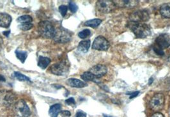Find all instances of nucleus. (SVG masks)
Masks as SVG:
<instances>
[{
    "label": "nucleus",
    "mask_w": 170,
    "mask_h": 117,
    "mask_svg": "<svg viewBox=\"0 0 170 117\" xmlns=\"http://www.w3.org/2000/svg\"><path fill=\"white\" fill-rule=\"evenodd\" d=\"M3 38H2V37L1 36H0V51H1V50H2V46H3Z\"/></svg>",
    "instance_id": "72a5a7b5"
},
{
    "label": "nucleus",
    "mask_w": 170,
    "mask_h": 117,
    "mask_svg": "<svg viewBox=\"0 0 170 117\" xmlns=\"http://www.w3.org/2000/svg\"><path fill=\"white\" fill-rule=\"evenodd\" d=\"M12 22V17L7 13H0V27L8 28Z\"/></svg>",
    "instance_id": "ddd939ff"
},
{
    "label": "nucleus",
    "mask_w": 170,
    "mask_h": 117,
    "mask_svg": "<svg viewBox=\"0 0 170 117\" xmlns=\"http://www.w3.org/2000/svg\"><path fill=\"white\" fill-rule=\"evenodd\" d=\"M33 27H34V25H33L31 23H30V24H20V26H19L20 29L23 30V31H25L31 29Z\"/></svg>",
    "instance_id": "393cba45"
},
{
    "label": "nucleus",
    "mask_w": 170,
    "mask_h": 117,
    "mask_svg": "<svg viewBox=\"0 0 170 117\" xmlns=\"http://www.w3.org/2000/svg\"><path fill=\"white\" fill-rule=\"evenodd\" d=\"M113 2L117 7L127 8H133L136 7L139 3V1L136 0H119V1H114Z\"/></svg>",
    "instance_id": "f8f14e48"
},
{
    "label": "nucleus",
    "mask_w": 170,
    "mask_h": 117,
    "mask_svg": "<svg viewBox=\"0 0 170 117\" xmlns=\"http://www.w3.org/2000/svg\"><path fill=\"white\" fill-rule=\"evenodd\" d=\"M72 38V32L63 27L56 29L53 40L59 43H65L69 42Z\"/></svg>",
    "instance_id": "7ed1b4c3"
},
{
    "label": "nucleus",
    "mask_w": 170,
    "mask_h": 117,
    "mask_svg": "<svg viewBox=\"0 0 170 117\" xmlns=\"http://www.w3.org/2000/svg\"><path fill=\"white\" fill-rule=\"evenodd\" d=\"M97 9L100 12L107 14L112 12L116 8V5L113 1L110 0H100L96 3Z\"/></svg>",
    "instance_id": "0eeeda50"
},
{
    "label": "nucleus",
    "mask_w": 170,
    "mask_h": 117,
    "mask_svg": "<svg viewBox=\"0 0 170 117\" xmlns=\"http://www.w3.org/2000/svg\"><path fill=\"white\" fill-rule=\"evenodd\" d=\"M14 75L16 78V79H17L19 81H26V82H31V80H30V78L24 75L23 74H22L21 73H19V72H18V71L14 72Z\"/></svg>",
    "instance_id": "5701e85b"
},
{
    "label": "nucleus",
    "mask_w": 170,
    "mask_h": 117,
    "mask_svg": "<svg viewBox=\"0 0 170 117\" xmlns=\"http://www.w3.org/2000/svg\"><path fill=\"white\" fill-rule=\"evenodd\" d=\"M69 65L65 60L56 64H54L51 67V73L58 76L66 75L69 73Z\"/></svg>",
    "instance_id": "423d86ee"
},
{
    "label": "nucleus",
    "mask_w": 170,
    "mask_h": 117,
    "mask_svg": "<svg viewBox=\"0 0 170 117\" xmlns=\"http://www.w3.org/2000/svg\"><path fill=\"white\" fill-rule=\"evenodd\" d=\"M59 113L63 117H69L70 116V113L69 111H62Z\"/></svg>",
    "instance_id": "7c9ffc66"
},
{
    "label": "nucleus",
    "mask_w": 170,
    "mask_h": 117,
    "mask_svg": "<svg viewBox=\"0 0 170 117\" xmlns=\"http://www.w3.org/2000/svg\"><path fill=\"white\" fill-rule=\"evenodd\" d=\"M15 55L17 58L21 61L22 63H24L27 57H28V53L26 51H20V50H16L15 51Z\"/></svg>",
    "instance_id": "aec40b11"
},
{
    "label": "nucleus",
    "mask_w": 170,
    "mask_h": 117,
    "mask_svg": "<svg viewBox=\"0 0 170 117\" xmlns=\"http://www.w3.org/2000/svg\"><path fill=\"white\" fill-rule=\"evenodd\" d=\"M160 14L164 18L170 19V3L163 4L160 8Z\"/></svg>",
    "instance_id": "dca6fc26"
},
{
    "label": "nucleus",
    "mask_w": 170,
    "mask_h": 117,
    "mask_svg": "<svg viewBox=\"0 0 170 117\" xmlns=\"http://www.w3.org/2000/svg\"><path fill=\"white\" fill-rule=\"evenodd\" d=\"M89 71L97 79H99L107 73V68L106 66L103 64H97L93 66Z\"/></svg>",
    "instance_id": "9d476101"
},
{
    "label": "nucleus",
    "mask_w": 170,
    "mask_h": 117,
    "mask_svg": "<svg viewBox=\"0 0 170 117\" xmlns=\"http://www.w3.org/2000/svg\"><path fill=\"white\" fill-rule=\"evenodd\" d=\"M151 117H165V116H164L162 113H161L159 112H157L154 114H153L151 116Z\"/></svg>",
    "instance_id": "473e14b6"
},
{
    "label": "nucleus",
    "mask_w": 170,
    "mask_h": 117,
    "mask_svg": "<svg viewBox=\"0 0 170 117\" xmlns=\"http://www.w3.org/2000/svg\"><path fill=\"white\" fill-rule=\"evenodd\" d=\"M110 47L109 42L107 39L102 36H97L94 41L92 45V48L101 51H106Z\"/></svg>",
    "instance_id": "6e6552de"
},
{
    "label": "nucleus",
    "mask_w": 170,
    "mask_h": 117,
    "mask_svg": "<svg viewBox=\"0 0 170 117\" xmlns=\"http://www.w3.org/2000/svg\"><path fill=\"white\" fill-rule=\"evenodd\" d=\"M66 83L69 86L74 88H83L87 86L85 82L77 79H69L66 81Z\"/></svg>",
    "instance_id": "4468645a"
},
{
    "label": "nucleus",
    "mask_w": 170,
    "mask_h": 117,
    "mask_svg": "<svg viewBox=\"0 0 170 117\" xmlns=\"http://www.w3.org/2000/svg\"><path fill=\"white\" fill-rule=\"evenodd\" d=\"M17 21L20 23V24H30L33 21V19L30 15H22L18 18Z\"/></svg>",
    "instance_id": "4be33fe9"
},
{
    "label": "nucleus",
    "mask_w": 170,
    "mask_h": 117,
    "mask_svg": "<svg viewBox=\"0 0 170 117\" xmlns=\"http://www.w3.org/2000/svg\"><path fill=\"white\" fill-rule=\"evenodd\" d=\"M75 117H86V114L83 111L79 110L76 113Z\"/></svg>",
    "instance_id": "c756f323"
},
{
    "label": "nucleus",
    "mask_w": 170,
    "mask_h": 117,
    "mask_svg": "<svg viewBox=\"0 0 170 117\" xmlns=\"http://www.w3.org/2000/svg\"><path fill=\"white\" fill-rule=\"evenodd\" d=\"M150 18L149 14L146 10H138L131 14L129 16L130 22H141L149 20Z\"/></svg>",
    "instance_id": "1a4fd4ad"
},
{
    "label": "nucleus",
    "mask_w": 170,
    "mask_h": 117,
    "mask_svg": "<svg viewBox=\"0 0 170 117\" xmlns=\"http://www.w3.org/2000/svg\"><path fill=\"white\" fill-rule=\"evenodd\" d=\"M90 34H91L90 30L88 29H85L79 32L78 36L81 39H85L87 37H88L90 35Z\"/></svg>",
    "instance_id": "b1692460"
},
{
    "label": "nucleus",
    "mask_w": 170,
    "mask_h": 117,
    "mask_svg": "<svg viewBox=\"0 0 170 117\" xmlns=\"http://www.w3.org/2000/svg\"><path fill=\"white\" fill-rule=\"evenodd\" d=\"M67 10H68V7L67 6H65V5H61V6H59V11L60 14H61V15H62V17H65V15H66Z\"/></svg>",
    "instance_id": "bb28decb"
},
{
    "label": "nucleus",
    "mask_w": 170,
    "mask_h": 117,
    "mask_svg": "<svg viewBox=\"0 0 170 117\" xmlns=\"http://www.w3.org/2000/svg\"><path fill=\"white\" fill-rule=\"evenodd\" d=\"M15 113L19 117H30L31 111L23 99H21L15 104Z\"/></svg>",
    "instance_id": "20e7f679"
},
{
    "label": "nucleus",
    "mask_w": 170,
    "mask_h": 117,
    "mask_svg": "<svg viewBox=\"0 0 170 117\" xmlns=\"http://www.w3.org/2000/svg\"><path fill=\"white\" fill-rule=\"evenodd\" d=\"M81 78L84 81H86V82L94 81L95 82H97V80H98L97 78L95 77L91 73H90V71L85 72V73H83L81 75Z\"/></svg>",
    "instance_id": "6ab92c4d"
},
{
    "label": "nucleus",
    "mask_w": 170,
    "mask_h": 117,
    "mask_svg": "<svg viewBox=\"0 0 170 117\" xmlns=\"http://www.w3.org/2000/svg\"><path fill=\"white\" fill-rule=\"evenodd\" d=\"M62 105L60 104H54L49 108V114L51 117H58V114L61 112Z\"/></svg>",
    "instance_id": "2eb2a0df"
},
{
    "label": "nucleus",
    "mask_w": 170,
    "mask_h": 117,
    "mask_svg": "<svg viewBox=\"0 0 170 117\" xmlns=\"http://www.w3.org/2000/svg\"><path fill=\"white\" fill-rule=\"evenodd\" d=\"M69 9L72 13H75L78 10V7L74 2H70L69 5Z\"/></svg>",
    "instance_id": "a878e982"
},
{
    "label": "nucleus",
    "mask_w": 170,
    "mask_h": 117,
    "mask_svg": "<svg viewBox=\"0 0 170 117\" xmlns=\"http://www.w3.org/2000/svg\"><path fill=\"white\" fill-rule=\"evenodd\" d=\"M5 81H6L5 78L3 75H0V82H5Z\"/></svg>",
    "instance_id": "c9c22d12"
},
{
    "label": "nucleus",
    "mask_w": 170,
    "mask_h": 117,
    "mask_svg": "<svg viewBox=\"0 0 170 117\" xmlns=\"http://www.w3.org/2000/svg\"><path fill=\"white\" fill-rule=\"evenodd\" d=\"M102 23V20L99 19H94L87 20L85 22V26H88V27H91L93 28H96L98 26H99Z\"/></svg>",
    "instance_id": "412c9836"
},
{
    "label": "nucleus",
    "mask_w": 170,
    "mask_h": 117,
    "mask_svg": "<svg viewBox=\"0 0 170 117\" xmlns=\"http://www.w3.org/2000/svg\"><path fill=\"white\" fill-rule=\"evenodd\" d=\"M164 103H165V98L163 94L160 93L156 94L151 99L150 102V108L155 111H160L164 108Z\"/></svg>",
    "instance_id": "39448f33"
},
{
    "label": "nucleus",
    "mask_w": 170,
    "mask_h": 117,
    "mask_svg": "<svg viewBox=\"0 0 170 117\" xmlns=\"http://www.w3.org/2000/svg\"><path fill=\"white\" fill-rule=\"evenodd\" d=\"M51 63V59L49 57L40 56L38 62V66L42 69H45Z\"/></svg>",
    "instance_id": "a211bd4d"
},
{
    "label": "nucleus",
    "mask_w": 170,
    "mask_h": 117,
    "mask_svg": "<svg viewBox=\"0 0 170 117\" xmlns=\"http://www.w3.org/2000/svg\"><path fill=\"white\" fill-rule=\"evenodd\" d=\"M65 103H66L67 105H74L75 104V99L73 97H70L67 99L65 100Z\"/></svg>",
    "instance_id": "c85d7f7f"
},
{
    "label": "nucleus",
    "mask_w": 170,
    "mask_h": 117,
    "mask_svg": "<svg viewBox=\"0 0 170 117\" xmlns=\"http://www.w3.org/2000/svg\"><path fill=\"white\" fill-rule=\"evenodd\" d=\"M90 44H91V42H90V40H89L80 42L79 43L78 47V51L81 52L86 53L88 51V50L90 48Z\"/></svg>",
    "instance_id": "f3484780"
},
{
    "label": "nucleus",
    "mask_w": 170,
    "mask_h": 117,
    "mask_svg": "<svg viewBox=\"0 0 170 117\" xmlns=\"http://www.w3.org/2000/svg\"><path fill=\"white\" fill-rule=\"evenodd\" d=\"M156 45L161 49L166 48L170 46V37L166 34L159 36L156 40Z\"/></svg>",
    "instance_id": "9b49d317"
},
{
    "label": "nucleus",
    "mask_w": 170,
    "mask_h": 117,
    "mask_svg": "<svg viewBox=\"0 0 170 117\" xmlns=\"http://www.w3.org/2000/svg\"><path fill=\"white\" fill-rule=\"evenodd\" d=\"M3 35L5 36H7V37H8L9 35H10V31H4L3 32Z\"/></svg>",
    "instance_id": "f704fd0d"
},
{
    "label": "nucleus",
    "mask_w": 170,
    "mask_h": 117,
    "mask_svg": "<svg viewBox=\"0 0 170 117\" xmlns=\"http://www.w3.org/2000/svg\"><path fill=\"white\" fill-rule=\"evenodd\" d=\"M139 94H140L139 91H136L135 92L132 93L131 94H130V99H133V98H134V97H135L136 96H138Z\"/></svg>",
    "instance_id": "2f4dec72"
},
{
    "label": "nucleus",
    "mask_w": 170,
    "mask_h": 117,
    "mask_svg": "<svg viewBox=\"0 0 170 117\" xmlns=\"http://www.w3.org/2000/svg\"><path fill=\"white\" fill-rule=\"evenodd\" d=\"M128 27L138 38H145L151 35L150 27L145 23L130 22L128 23Z\"/></svg>",
    "instance_id": "f257e3e1"
},
{
    "label": "nucleus",
    "mask_w": 170,
    "mask_h": 117,
    "mask_svg": "<svg viewBox=\"0 0 170 117\" xmlns=\"http://www.w3.org/2000/svg\"><path fill=\"white\" fill-rule=\"evenodd\" d=\"M153 51H154V52L159 55H163L164 52L163 51V50L160 48L159 47H157L156 45L155 47H153Z\"/></svg>",
    "instance_id": "cd10ccee"
},
{
    "label": "nucleus",
    "mask_w": 170,
    "mask_h": 117,
    "mask_svg": "<svg viewBox=\"0 0 170 117\" xmlns=\"http://www.w3.org/2000/svg\"><path fill=\"white\" fill-rule=\"evenodd\" d=\"M38 30L40 35L44 38H53L56 29L50 22L44 20L38 23Z\"/></svg>",
    "instance_id": "f03ea898"
},
{
    "label": "nucleus",
    "mask_w": 170,
    "mask_h": 117,
    "mask_svg": "<svg viewBox=\"0 0 170 117\" xmlns=\"http://www.w3.org/2000/svg\"><path fill=\"white\" fill-rule=\"evenodd\" d=\"M168 60H169V62H170V55H169V57H168Z\"/></svg>",
    "instance_id": "58836bf2"
},
{
    "label": "nucleus",
    "mask_w": 170,
    "mask_h": 117,
    "mask_svg": "<svg viewBox=\"0 0 170 117\" xmlns=\"http://www.w3.org/2000/svg\"><path fill=\"white\" fill-rule=\"evenodd\" d=\"M153 78H150V79H149V85H150L152 83H153Z\"/></svg>",
    "instance_id": "e433bc0d"
},
{
    "label": "nucleus",
    "mask_w": 170,
    "mask_h": 117,
    "mask_svg": "<svg viewBox=\"0 0 170 117\" xmlns=\"http://www.w3.org/2000/svg\"><path fill=\"white\" fill-rule=\"evenodd\" d=\"M103 116H104V117H113V116H112L107 115H106V114H104V115H103Z\"/></svg>",
    "instance_id": "4c0bfd02"
}]
</instances>
